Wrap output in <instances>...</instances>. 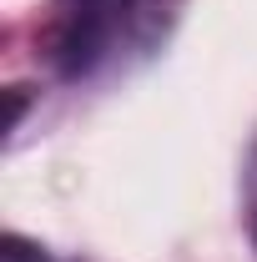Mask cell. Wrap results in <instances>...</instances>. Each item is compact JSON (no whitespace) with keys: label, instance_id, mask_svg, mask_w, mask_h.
Returning <instances> with one entry per match:
<instances>
[{"label":"cell","instance_id":"obj_1","mask_svg":"<svg viewBox=\"0 0 257 262\" xmlns=\"http://www.w3.org/2000/svg\"><path fill=\"white\" fill-rule=\"evenodd\" d=\"M0 262H51V257H46V247L26 242L20 232H5L0 237Z\"/></svg>","mask_w":257,"mask_h":262},{"label":"cell","instance_id":"obj_2","mask_svg":"<svg viewBox=\"0 0 257 262\" xmlns=\"http://www.w3.org/2000/svg\"><path fill=\"white\" fill-rule=\"evenodd\" d=\"M101 5H111V0H76V10H101Z\"/></svg>","mask_w":257,"mask_h":262}]
</instances>
